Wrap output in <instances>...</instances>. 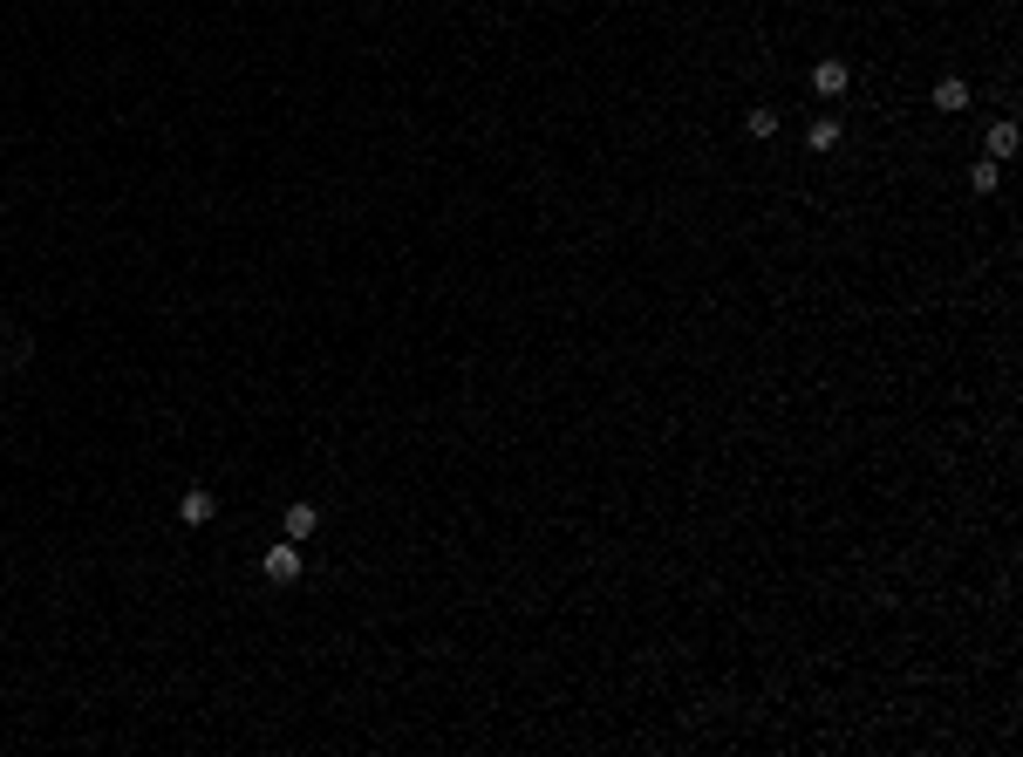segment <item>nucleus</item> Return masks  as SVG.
I'll return each instance as SVG.
<instances>
[{"label":"nucleus","mask_w":1023,"mask_h":757,"mask_svg":"<svg viewBox=\"0 0 1023 757\" xmlns=\"http://www.w3.org/2000/svg\"><path fill=\"white\" fill-rule=\"evenodd\" d=\"M260 573L273 587H294L301 580V539H280V546H266L260 553Z\"/></svg>","instance_id":"1"},{"label":"nucleus","mask_w":1023,"mask_h":757,"mask_svg":"<svg viewBox=\"0 0 1023 757\" xmlns=\"http://www.w3.org/2000/svg\"><path fill=\"white\" fill-rule=\"evenodd\" d=\"M846 82H853V69H846L839 55H819V62H812V96H819V103H839Z\"/></svg>","instance_id":"2"},{"label":"nucleus","mask_w":1023,"mask_h":757,"mask_svg":"<svg viewBox=\"0 0 1023 757\" xmlns=\"http://www.w3.org/2000/svg\"><path fill=\"white\" fill-rule=\"evenodd\" d=\"M178 519H185V526H212V519H219V498L205 492V485H191V492L178 498Z\"/></svg>","instance_id":"3"},{"label":"nucleus","mask_w":1023,"mask_h":757,"mask_svg":"<svg viewBox=\"0 0 1023 757\" xmlns=\"http://www.w3.org/2000/svg\"><path fill=\"white\" fill-rule=\"evenodd\" d=\"M839 137H846V123H839V116H812V130H805V144H812V157L839 151Z\"/></svg>","instance_id":"4"},{"label":"nucleus","mask_w":1023,"mask_h":757,"mask_svg":"<svg viewBox=\"0 0 1023 757\" xmlns=\"http://www.w3.org/2000/svg\"><path fill=\"white\" fill-rule=\"evenodd\" d=\"M314 532H321V505H307V498L287 505V539H314Z\"/></svg>","instance_id":"5"},{"label":"nucleus","mask_w":1023,"mask_h":757,"mask_svg":"<svg viewBox=\"0 0 1023 757\" xmlns=\"http://www.w3.org/2000/svg\"><path fill=\"white\" fill-rule=\"evenodd\" d=\"M935 110H948V116L969 110V82H962V76H942V82H935Z\"/></svg>","instance_id":"6"},{"label":"nucleus","mask_w":1023,"mask_h":757,"mask_svg":"<svg viewBox=\"0 0 1023 757\" xmlns=\"http://www.w3.org/2000/svg\"><path fill=\"white\" fill-rule=\"evenodd\" d=\"M989 157L1003 164V157H1017V123L1003 116V123H989Z\"/></svg>","instance_id":"7"},{"label":"nucleus","mask_w":1023,"mask_h":757,"mask_svg":"<svg viewBox=\"0 0 1023 757\" xmlns=\"http://www.w3.org/2000/svg\"><path fill=\"white\" fill-rule=\"evenodd\" d=\"M996 178H1003L996 157H976V164H969V185H976V191H996Z\"/></svg>","instance_id":"8"},{"label":"nucleus","mask_w":1023,"mask_h":757,"mask_svg":"<svg viewBox=\"0 0 1023 757\" xmlns=\"http://www.w3.org/2000/svg\"><path fill=\"white\" fill-rule=\"evenodd\" d=\"M744 130H751V137H778V110H751V116H744Z\"/></svg>","instance_id":"9"},{"label":"nucleus","mask_w":1023,"mask_h":757,"mask_svg":"<svg viewBox=\"0 0 1023 757\" xmlns=\"http://www.w3.org/2000/svg\"><path fill=\"white\" fill-rule=\"evenodd\" d=\"M0 341H7V321H0Z\"/></svg>","instance_id":"10"}]
</instances>
